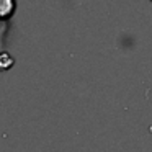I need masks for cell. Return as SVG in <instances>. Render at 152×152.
Listing matches in <instances>:
<instances>
[{
    "mask_svg": "<svg viewBox=\"0 0 152 152\" xmlns=\"http://www.w3.org/2000/svg\"><path fill=\"white\" fill-rule=\"evenodd\" d=\"M15 10V4L13 2H7V0H0V17H10L12 12Z\"/></svg>",
    "mask_w": 152,
    "mask_h": 152,
    "instance_id": "obj_1",
    "label": "cell"
},
{
    "mask_svg": "<svg viewBox=\"0 0 152 152\" xmlns=\"http://www.w3.org/2000/svg\"><path fill=\"white\" fill-rule=\"evenodd\" d=\"M12 64H13V57L7 53H2L0 54V70H5V69H10Z\"/></svg>",
    "mask_w": 152,
    "mask_h": 152,
    "instance_id": "obj_2",
    "label": "cell"
}]
</instances>
